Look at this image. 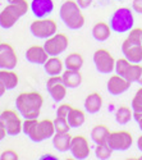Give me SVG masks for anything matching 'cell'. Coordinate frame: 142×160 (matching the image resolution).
<instances>
[{"label":"cell","mask_w":142,"mask_h":160,"mask_svg":"<svg viewBox=\"0 0 142 160\" xmlns=\"http://www.w3.org/2000/svg\"><path fill=\"white\" fill-rule=\"evenodd\" d=\"M44 99L37 92H24L16 100V106L24 119H37L40 115Z\"/></svg>","instance_id":"cell-1"},{"label":"cell","mask_w":142,"mask_h":160,"mask_svg":"<svg viewBox=\"0 0 142 160\" xmlns=\"http://www.w3.org/2000/svg\"><path fill=\"white\" fill-rule=\"evenodd\" d=\"M81 7L77 2H64L59 10V17L64 24L71 30H80L85 24V17L81 12Z\"/></svg>","instance_id":"cell-2"},{"label":"cell","mask_w":142,"mask_h":160,"mask_svg":"<svg viewBox=\"0 0 142 160\" xmlns=\"http://www.w3.org/2000/svg\"><path fill=\"white\" fill-rule=\"evenodd\" d=\"M27 10H28V3L26 0H13L0 13V26L5 30L13 27L14 23L18 21V18L24 16Z\"/></svg>","instance_id":"cell-3"},{"label":"cell","mask_w":142,"mask_h":160,"mask_svg":"<svg viewBox=\"0 0 142 160\" xmlns=\"http://www.w3.org/2000/svg\"><path fill=\"white\" fill-rule=\"evenodd\" d=\"M135 17L130 8H119L110 17V28L115 33H125L133 28Z\"/></svg>","instance_id":"cell-4"},{"label":"cell","mask_w":142,"mask_h":160,"mask_svg":"<svg viewBox=\"0 0 142 160\" xmlns=\"http://www.w3.org/2000/svg\"><path fill=\"white\" fill-rule=\"evenodd\" d=\"M132 142H133V137L127 131L111 132L108 138V143L114 151H125L132 146Z\"/></svg>","instance_id":"cell-5"},{"label":"cell","mask_w":142,"mask_h":160,"mask_svg":"<svg viewBox=\"0 0 142 160\" xmlns=\"http://www.w3.org/2000/svg\"><path fill=\"white\" fill-rule=\"evenodd\" d=\"M94 63L96 69L102 74H109L115 69V60L105 49H99L94 54Z\"/></svg>","instance_id":"cell-6"},{"label":"cell","mask_w":142,"mask_h":160,"mask_svg":"<svg viewBox=\"0 0 142 160\" xmlns=\"http://www.w3.org/2000/svg\"><path fill=\"white\" fill-rule=\"evenodd\" d=\"M56 23L53 19H37L31 24V33L38 38H49L56 32Z\"/></svg>","instance_id":"cell-7"},{"label":"cell","mask_w":142,"mask_h":160,"mask_svg":"<svg viewBox=\"0 0 142 160\" xmlns=\"http://www.w3.org/2000/svg\"><path fill=\"white\" fill-rule=\"evenodd\" d=\"M0 121L3 122L7 135L9 136H17L23 129V123L21 122L18 114L13 110H4L0 114Z\"/></svg>","instance_id":"cell-8"},{"label":"cell","mask_w":142,"mask_h":160,"mask_svg":"<svg viewBox=\"0 0 142 160\" xmlns=\"http://www.w3.org/2000/svg\"><path fill=\"white\" fill-rule=\"evenodd\" d=\"M44 48L50 57H58L67 50L68 37L63 33H55L46 40Z\"/></svg>","instance_id":"cell-9"},{"label":"cell","mask_w":142,"mask_h":160,"mask_svg":"<svg viewBox=\"0 0 142 160\" xmlns=\"http://www.w3.org/2000/svg\"><path fill=\"white\" fill-rule=\"evenodd\" d=\"M71 154L74 159L83 160L90 155V145L86 137L83 136H74L71 141Z\"/></svg>","instance_id":"cell-10"},{"label":"cell","mask_w":142,"mask_h":160,"mask_svg":"<svg viewBox=\"0 0 142 160\" xmlns=\"http://www.w3.org/2000/svg\"><path fill=\"white\" fill-rule=\"evenodd\" d=\"M17 65L16 51L8 44H0V68L13 69Z\"/></svg>","instance_id":"cell-11"},{"label":"cell","mask_w":142,"mask_h":160,"mask_svg":"<svg viewBox=\"0 0 142 160\" xmlns=\"http://www.w3.org/2000/svg\"><path fill=\"white\" fill-rule=\"evenodd\" d=\"M122 52L125 59L131 63L142 62V44H133L125 38L122 44Z\"/></svg>","instance_id":"cell-12"},{"label":"cell","mask_w":142,"mask_h":160,"mask_svg":"<svg viewBox=\"0 0 142 160\" xmlns=\"http://www.w3.org/2000/svg\"><path fill=\"white\" fill-rule=\"evenodd\" d=\"M108 91L110 92L111 95L117 96V95H122L124 92L131 87V82L127 81V79L119 74L111 76L108 81Z\"/></svg>","instance_id":"cell-13"},{"label":"cell","mask_w":142,"mask_h":160,"mask_svg":"<svg viewBox=\"0 0 142 160\" xmlns=\"http://www.w3.org/2000/svg\"><path fill=\"white\" fill-rule=\"evenodd\" d=\"M54 10L53 0H32L31 12L37 18H44Z\"/></svg>","instance_id":"cell-14"},{"label":"cell","mask_w":142,"mask_h":160,"mask_svg":"<svg viewBox=\"0 0 142 160\" xmlns=\"http://www.w3.org/2000/svg\"><path fill=\"white\" fill-rule=\"evenodd\" d=\"M49 54L45 50L44 46H31L27 51H26V59L30 63L33 64H45V62L49 59Z\"/></svg>","instance_id":"cell-15"},{"label":"cell","mask_w":142,"mask_h":160,"mask_svg":"<svg viewBox=\"0 0 142 160\" xmlns=\"http://www.w3.org/2000/svg\"><path fill=\"white\" fill-rule=\"evenodd\" d=\"M56 133L54 122L49 121V119H44V121L38 122L37 124V135H36V142H41L44 140H47L53 137Z\"/></svg>","instance_id":"cell-16"},{"label":"cell","mask_w":142,"mask_h":160,"mask_svg":"<svg viewBox=\"0 0 142 160\" xmlns=\"http://www.w3.org/2000/svg\"><path fill=\"white\" fill-rule=\"evenodd\" d=\"M72 136L68 132H56L53 136V145L54 148L60 152H67L71 149Z\"/></svg>","instance_id":"cell-17"},{"label":"cell","mask_w":142,"mask_h":160,"mask_svg":"<svg viewBox=\"0 0 142 160\" xmlns=\"http://www.w3.org/2000/svg\"><path fill=\"white\" fill-rule=\"evenodd\" d=\"M63 83L67 86V88H76L82 83V74L80 71L67 69L61 76Z\"/></svg>","instance_id":"cell-18"},{"label":"cell","mask_w":142,"mask_h":160,"mask_svg":"<svg viewBox=\"0 0 142 160\" xmlns=\"http://www.w3.org/2000/svg\"><path fill=\"white\" fill-rule=\"evenodd\" d=\"M101 106H102V98L100 94H97V92L90 94L85 100V109L90 114L99 113L101 110Z\"/></svg>","instance_id":"cell-19"},{"label":"cell","mask_w":142,"mask_h":160,"mask_svg":"<svg viewBox=\"0 0 142 160\" xmlns=\"http://www.w3.org/2000/svg\"><path fill=\"white\" fill-rule=\"evenodd\" d=\"M110 33H111V28L105 22H99L92 27V37L96 41H101V42L106 41L110 37Z\"/></svg>","instance_id":"cell-20"},{"label":"cell","mask_w":142,"mask_h":160,"mask_svg":"<svg viewBox=\"0 0 142 160\" xmlns=\"http://www.w3.org/2000/svg\"><path fill=\"white\" fill-rule=\"evenodd\" d=\"M109 135H110V131L108 129L106 126H102V124L95 126V127L91 129V140H92L96 145L108 142Z\"/></svg>","instance_id":"cell-21"},{"label":"cell","mask_w":142,"mask_h":160,"mask_svg":"<svg viewBox=\"0 0 142 160\" xmlns=\"http://www.w3.org/2000/svg\"><path fill=\"white\" fill-rule=\"evenodd\" d=\"M44 67L49 76H59L63 71V62L56 57H51L45 62Z\"/></svg>","instance_id":"cell-22"},{"label":"cell","mask_w":142,"mask_h":160,"mask_svg":"<svg viewBox=\"0 0 142 160\" xmlns=\"http://www.w3.org/2000/svg\"><path fill=\"white\" fill-rule=\"evenodd\" d=\"M0 81L4 83L7 90H12L18 85V76L10 69L0 71Z\"/></svg>","instance_id":"cell-23"},{"label":"cell","mask_w":142,"mask_h":160,"mask_svg":"<svg viewBox=\"0 0 142 160\" xmlns=\"http://www.w3.org/2000/svg\"><path fill=\"white\" fill-rule=\"evenodd\" d=\"M67 119H68V123H69L71 128H78V127H81L85 123L86 117H85V113L82 110L73 108L71 110V113L68 114Z\"/></svg>","instance_id":"cell-24"},{"label":"cell","mask_w":142,"mask_h":160,"mask_svg":"<svg viewBox=\"0 0 142 160\" xmlns=\"http://www.w3.org/2000/svg\"><path fill=\"white\" fill-rule=\"evenodd\" d=\"M64 65L67 67V69H74V71H80L83 65V57L78 52H72L69 54L66 60H64Z\"/></svg>","instance_id":"cell-25"},{"label":"cell","mask_w":142,"mask_h":160,"mask_svg":"<svg viewBox=\"0 0 142 160\" xmlns=\"http://www.w3.org/2000/svg\"><path fill=\"white\" fill-rule=\"evenodd\" d=\"M46 90L49 91V94H50L51 98H53V100L58 101V102L61 101L64 98H66V94H67V86L64 85L63 82L56 83V85L51 86V87H49Z\"/></svg>","instance_id":"cell-26"},{"label":"cell","mask_w":142,"mask_h":160,"mask_svg":"<svg viewBox=\"0 0 142 160\" xmlns=\"http://www.w3.org/2000/svg\"><path fill=\"white\" fill-rule=\"evenodd\" d=\"M142 76V67L138 63H131L130 68L127 69V73L124 76V78L127 81H130L131 83L133 82H138L140 78Z\"/></svg>","instance_id":"cell-27"},{"label":"cell","mask_w":142,"mask_h":160,"mask_svg":"<svg viewBox=\"0 0 142 160\" xmlns=\"http://www.w3.org/2000/svg\"><path fill=\"white\" fill-rule=\"evenodd\" d=\"M37 124L38 121L37 119H26L23 123V132L30 137V140H32L33 142H36V135H37Z\"/></svg>","instance_id":"cell-28"},{"label":"cell","mask_w":142,"mask_h":160,"mask_svg":"<svg viewBox=\"0 0 142 160\" xmlns=\"http://www.w3.org/2000/svg\"><path fill=\"white\" fill-rule=\"evenodd\" d=\"M132 117H133V113L128 106H120L115 112V121L119 124H127L132 119Z\"/></svg>","instance_id":"cell-29"},{"label":"cell","mask_w":142,"mask_h":160,"mask_svg":"<svg viewBox=\"0 0 142 160\" xmlns=\"http://www.w3.org/2000/svg\"><path fill=\"white\" fill-rule=\"evenodd\" d=\"M114 150L109 146V143L108 142H105V143H99L97 146H96V149H95V155H96V158L99 159V160H106V159H109L110 156H111V152H113Z\"/></svg>","instance_id":"cell-30"},{"label":"cell","mask_w":142,"mask_h":160,"mask_svg":"<svg viewBox=\"0 0 142 160\" xmlns=\"http://www.w3.org/2000/svg\"><path fill=\"white\" fill-rule=\"evenodd\" d=\"M53 122H54V127H55V131H56V132H68L69 128H71L67 118L56 117Z\"/></svg>","instance_id":"cell-31"},{"label":"cell","mask_w":142,"mask_h":160,"mask_svg":"<svg viewBox=\"0 0 142 160\" xmlns=\"http://www.w3.org/2000/svg\"><path fill=\"white\" fill-rule=\"evenodd\" d=\"M130 65H131V62L123 58V59H118L117 62H115V71H117V74L124 77L125 73H127V69L130 68Z\"/></svg>","instance_id":"cell-32"},{"label":"cell","mask_w":142,"mask_h":160,"mask_svg":"<svg viewBox=\"0 0 142 160\" xmlns=\"http://www.w3.org/2000/svg\"><path fill=\"white\" fill-rule=\"evenodd\" d=\"M127 40L133 42V44H142V30L141 28H132L130 31V35H128Z\"/></svg>","instance_id":"cell-33"},{"label":"cell","mask_w":142,"mask_h":160,"mask_svg":"<svg viewBox=\"0 0 142 160\" xmlns=\"http://www.w3.org/2000/svg\"><path fill=\"white\" fill-rule=\"evenodd\" d=\"M72 109H73V108H72L71 105H68V104H61V105L59 106V108H58V110H56V117L67 118Z\"/></svg>","instance_id":"cell-34"},{"label":"cell","mask_w":142,"mask_h":160,"mask_svg":"<svg viewBox=\"0 0 142 160\" xmlns=\"http://www.w3.org/2000/svg\"><path fill=\"white\" fill-rule=\"evenodd\" d=\"M138 106H142V87L137 90L136 95L132 100V109L135 108H138Z\"/></svg>","instance_id":"cell-35"},{"label":"cell","mask_w":142,"mask_h":160,"mask_svg":"<svg viewBox=\"0 0 142 160\" xmlns=\"http://www.w3.org/2000/svg\"><path fill=\"white\" fill-rule=\"evenodd\" d=\"M0 159L2 160H18V155H17L16 151H13V150H7L2 154Z\"/></svg>","instance_id":"cell-36"},{"label":"cell","mask_w":142,"mask_h":160,"mask_svg":"<svg viewBox=\"0 0 142 160\" xmlns=\"http://www.w3.org/2000/svg\"><path fill=\"white\" fill-rule=\"evenodd\" d=\"M132 8L135 12L138 13V14H142V0H133Z\"/></svg>","instance_id":"cell-37"},{"label":"cell","mask_w":142,"mask_h":160,"mask_svg":"<svg viewBox=\"0 0 142 160\" xmlns=\"http://www.w3.org/2000/svg\"><path fill=\"white\" fill-rule=\"evenodd\" d=\"M133 118L136 122H140L142 119V106H138V108L133 109Z\"/></svg>","instance_id":"cell-38"},{"label":"cell","mask_w":142,"mask_h":160,"mask_svg":"<svg viewBox=\"0 0 142 160\" xmlns=\"http://www.w3.org/2000/svg\"><path fill=\"white\" fill-rule=\"evenodd\" d=\"M77 3H78V5L82 8V9H86L90 7V4L92 3V0H77Z\"/></svg>","instance_id":"cell-39"},{"label":"cell","mask_w":142,"mask_h":160,"mask_svg":"<svg viewBox=\"0 0 142 160\" xmlns=\"http://www.w3.org/2000/svg\"><path fill=\"white\" fill-rule=\"evenodd\" d=\"M7 136V131H5V127L3 124V122L0 121V141H2L4 137Z\"/></svg>","instance_id":"cell-40"},{"label":"cell","mask_w":142,"mask_h":160,"mask_svg":"<svg viewBox=\"0 0 142 160\" xmlns=\"http://www.w3.org/2000/svg\"><path fill=\"white\" fill-rule=\"evenodd\" d=\"M137 148H138V150L140 151H142V135L138 137V140H137Z\"/></svg>","instance_id":"cell-41"},{"label":"cell","mask_w":142,"mask_h":160,"mask_svg":"<svg viewBox=\"0 0 142 160\" xmlns=\"http://www.w3.org/2000/svg\"><path fill=\"white\" fill-rule=\"evenodd\" d=\"M5 90H7V87L4 86V83H3L2 81H0V96H2V95H4Z\"/></svg>","instance_id":"cell-42"},{"label":"cell","mask_w":142,"mask_h":160,"mask_svg":"<svg viewBox=\"0 0 142 160\" xmlns=\"http://www.w3.org/2000/svg\"><path fill=\"white\" fill-rule=\"evenodd\" d=\"M138 127H140V129L142 131V119H141V121L138 122Z\"/></svg>","instance_id":"cell-43"},{"label":"cell","mask_w":142,"mask_h":160,"mask_svg":"<svg viewBox=\"0 0 142 160\" xmlns=\"http://www.w3.org/2000/svg\"><path fill=\"white\" fill-rule=\"evenodd\" d=\"M140 160H142V155H141V156H140Z\"/></svg>","instance_id":"cell-44"},{"label":"cell","mask_w":142,"mask_h":160,"mask_svg":"<svg viewBox=\"0 0 142 160\" xmlns=\"http://www.w3.org/2000/svg\"><path fill=\"white\" fill-rule=\"evenodd\" d=\"M8 2H9V3H10V2H13V0H8Z\"/></svg>","instance_id":"cell-45"}]
</instances>
